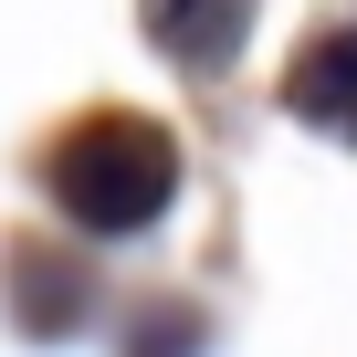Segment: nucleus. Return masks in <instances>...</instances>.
Returning <instances> with one entry per match:
<instances>
[{
    "mask_svg": "<svg viewBox=\"0 0 357 357\" xmlns=\"http://www.w3.org/2000/svg\"><path fill=\"white\" fill-rule=\"evenodd\" d=\"M53 200L84 231H147L178 200V137L147 126V116H126V105L63 126V147H53Z\"/></svg>",
    "mask_w": 357,
    "mask_h": 357,
    "instance_id": "f257e3e1",
    "label": "nucleus"
},
{
    "mask_svg": "<svg viewBox=\"0 0 357 357\" xmlns=\"http://www.w3.org/2000/svg\"><path fill=\"white\" fill-rule=\"evenodd\" d=\"M284 105H294L315 137H347V147H357V22H347V32H315V43L294 53Z\"/></svg>",
    "mask_w": 357,
    "mask_h": 357,
    "instance_id": "f03ea898",
    "label": "nucleus"
},
{
    "mask_svg": "<svg viewBox=\"0 0 357 357\" xmlns=\"http://www.w3.org/2000/svg\"><path fill=\"white\" fill-rule=\"evenodd\" d=\"M242 22H252V0H147V43L190 74H221L242 53Z\"/></svg>",
    "mask_w": 357,
    "mask_h": 357,
    "instance_id": "7ed1b4c3",
    "label": "nucleus"
}]
</instances>
